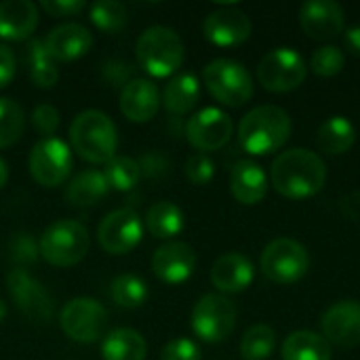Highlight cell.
Instances as JSON below:
<instances>
[{
	"label": "cell",
	"instance_id": "1",
	"mask_svg": "<svg viewBox=\"0 0 360 360\" xmlns=\"http://www.w3.org/2000/svg\"><path fill=\"white\" fill-rule=\"evenodd\" d=\"M270 179L274 190L285 198L304 200L323 190L327 181V167L316 152L293 148L274 158Z\"/></svg>",
	"mask_w": 360,
	"mask_h": 360
},
{
	"label": "cell",
	"instance_id": "2",
	"mask_svg": "<svg viewBox=\"0 0 360 360\" xmlns=\"http://www.w3.org/2000/svg\"><path fill=\"white\" fill-rule=\"evenodd\" d=\"M291 118L278 105H259L245 114L238 124V141L245 152L266 156L281 150L291 137Z\"/></svg>",
	"mask_w": 360,
	"mask_h": 360
},
{
	"label": "cell",
	"instance_id": "3",
	"mask_svg": "<svg viewBox=\"0 0 360 360\" xmlns=\"http://www.w3.org/2000/svg\"><path fill=\"white\" fill-rule=\"evenodd\" d=\"M70 143L82 160L91 165H108L116 156L118 131L108 114L86 110L72 120Z\"/></svg>",
	"mask_w": 360,
	"mask_h": 360
},
{
	"label": "cell",
	"instance_id": "4",
	"mask_svg": "<svg viewBox=\"0 0 360 360\" xmlns=\"http://www.w3.org/2000/svg\"><path fill=\"white\" fill-rule=\"evenodd\" d=\"M135 55L143 72L154 78H167L181 68L186 49L177 32L165 25H152L137 38Z\"/></svg>",
	"mask_w": 360,
	"mask_h": 360
},
{
	"label": "cell",
	"instance_id": "5",
	"mask_svg": "<svg viewBox=\"0 0 360 360\" xmlns=\"http://www.w3.org/2000/svg\"><path fill=\"white\" fill-rule=\"evenodd\" d=\"M89 232L80 221L57 219L44 228L38 247L40 257L55 268H70L80 264L89 253Z\"/></svg>",
	"mask_w": 360,
	"mask_h": 360
},
{
	"label": "cell",
	"instance_id": "6",
	"mask_svg": "<svg viewBox=\"0 0 360 360\" xmlns=\"http://www.w3.org/2000/svg\"><path fill=\"white\" fill-rule=\"evenodd\" d=\"M207 91L228 108H240L253 97V78L249 70L234 59H213L202 70Z\"/></svg>",
	"mask_w": 360,
	"mask_h": 360
},
{
	"label": "cell",
	"instance_id": "7",
	"mask_svg": "<svg viewBox=\"0 0 360 360\" xmlns=\"http://www.w3.org/2000/svg\"><path fill=\"white\" fill-rule=\"evenodd\" d=\"M310 268L308 249L295 238H276L262 253V272L276 285H293L306 276Z\"/></svg>",
	"mask_w": 360,
	"mask_h": 360
},
{
	"label": "cell",
	"instance_id": "8",
	"mask_svg": "<svg viewBox=\"0 0 360 360\" xmlns=\"http://www.w3.org/2000/svg\"><path fill=\"white\" fill-rule=\"evenodd\" d=\"M236 306L221 293H207L192 310V331L207 344L226 342L236 327Z\"/></svg>",
	"mask_w": 360,
	"mask_h": 360
},
{
	"label": "cell",
	"instance_id": "9",
	"mask_svg": "<svg viewBox=\"0 0 360 360\" xmlns=\"http://www.w3.org/2000/svg\"><path fill=\"white\" fill-rule=\"evenodd\" d=\"M308 76V65L304 57L287 46L272 49L266 53L257 65V78L266 91L289 93L304 84Z\"/></svg>",
	"mask_w": 360,
	"mask_h": 360
},
{
	"label": "cell",
	"instance_id": "10",
	"mask_svg": "<svg viewBox=\"0 0 360 360\" xmlns=\"http://www.w3.org/2000/svg\"><path fill=\"white\" fill-rule=\"evenodd\" d=\"M32 179L42 188H57L72 173V152L59 137H42L27 158Z\"/></svg>",
	"mask_w": 360,
	"mask_h": 360
},
{
	"label": "cell",
	"instance_id": "11",
	"mask_svg": "<svg viewBox=\"0 0 360 360\" xmlns=\"http://www.w3.org/2000/svg\"><path fill=\"white\" fill-rule=\"evenodd\" d=\"M59 325L70 340L78 344H93L105 331L108 310L93 297H74L61 308Z\"/></svg>",
	"mask_w": 360,
	"mask_h": 360
},
{
	"label": "cell",
	"instance_id": "12",
	"mask_svg": "<svg viewBox=\"0 0 360 360\" xmlns=\"http://www.w3.org/2000/svg\"><path fill=\"white\" fill-rule=\"evenodd\" d=\"M143 236V221L135 209H116L108 213L99 228H97V240L101 249L110 255H124L133 251Z\"/></svg>",
	"mask_w": 360,
	"mask_h": 360
},
{
	"label": "cell",
	"instance_id": "13",
	"mask_svg": "<svg viewBox=\"0 0 360 360\" xmlns=\"http://www.w3.org/2000/svg\"><path fill=\"white\" fill-rule=\"evenodd\" d=\"M6 289L19 312L32 323H49L53 319L55 306L46 289L32 278L25 270L15 268L6 274Z\"/></svg>",
	"mask_w": 360,
	"mask_h": 360
},
{
	"label": "cell",
	"instance_id": "14",
	"mask_svg": "<svg viewBox=\"0 0 360 360\" xmlns=\"http://www.w3.org/2000/svg\"><path fill=\"white\" fill-rule=\"evenodd\" d=\"M232 118L219 108H205L196 112L186 124V137L192 148L202 152H213L224 148L232 137Z\"/></svg>",
	"mask_w": 360,
	"mask_h": 360
},
{
	"label": "cell",
	"instance_id": "15",
	"mask_svg": "<svg viewBox=\"0 0 360 360\" xmlns=\"http://www.w3.org/2000/svg\"><path fill=\"white\" fill-rule=\"evenodd\" d=\"M251 19L236 6H224L205 17L202 34L217 46H236L251 36Z\"/></svg>",
	"mask_w": 360,
	"mask_h": 360
},
{
	"label": "cell",
	"instance_id": "16",
	"mask_svg": "<svg viewBox=\"0 0 360 360\" xmlns=\"http://www.w3.org/2000/svg\"><path fill=\"white\" fill-rule=\"evenodd\" d=\"M196 268V253L188 243L169 240L152 255V272L165 285L186 283Z\"/></svg>",
	"mask_w": 360,
	"mask_h": 360
},
{
	"label": "cell",
	"instance_id": "17",
	"mask_svg": "<svg viewBox=\"0 0 360 360\" xmlns=\"http://www.w3.org/2000/svg\"><path fill=\"white\" fill-rule=\"evenodd\" d=\"M323 338L340 348H354L360 344V304L344 300L333 304L321 319Z\"/></svg>",
	"mask_w": 360,
	"mask_h": 360
},
{
	"label": "cell",
	"instance_id": "18",
	"mask_svg": "<svg viewBox=\"0 0 360 360\" xmlns=\"http://www.w3.org/2000/svg\"><path fill=\"white\" fill-rule=\"evenodd\" d=\"M300 23L312 40L325 42L344 32L346 13L333 0H310L300 11Z\"/></svg>",
	"mask_w": 360,
	"mask_h": 360
},
{
	"label": "cell",
	"instance_id": "19",
	"mask_svg": "<svg viewBox=\"0 0 360 360\" xmlns=\"http://www.w3.org/2000/svg\"><path fill=\"white\" fill-rule=\"evenodd\" d=\"M44 49L53 61H74L86 55L93 46V34L82 23H61L53 27L44 38Z\"/></svg>",
	"mask_w": 360,
	"mask_h": 360
},
{
	"label": "cell",
	"instance_id": "20",
	"mask_svg": "<svg viewBox=\"0 0 360 360\" xmlns=\"http://www.w3.org/2000/svg\"><path fill=\"white\" fill-rule=\"evenodd\" d=\"M160 108V93L152 80L133 78L120 91V112L131 122H148Z\"/></svg>",
	"mask_w": 360,
	"mask_h": 360
},
{
	"label": "cell",
	"instance_id": "21",
	"mask_svg": "<svg viewBox=\"0 0 360 360\" xmlns=\"http://www.w3.org/2000/svg\"><path fill=\"white\" fill-rule=\"evenodd\" d=\"M255 278L251 259L243 253H226L211 268V283L219 293H240Z\"/></svg>",
	"mask_w": 360,
	"mask_h": 360
},
{
	"label": "cell",
	"instance_id": "22",
	"mask_svg": "<svg viewBox=\"0 0 360 360\" xmlns=\"http://www.w3.org/2000/svg\"><path fill=\"white\" fill-rule=\"evenodd\" d=\"M38 27V6L30 0H6L0 2V38L2 40H25Z\"/></svg>",
	"mask_w": 360,
	"mask_h": 360
},
{
	"label": "cell",
	"instance_id": "23",
	"mask_svg": "<svg viewBox=\"0 0 360 360\" xmlns=\"http://www.w3.org/2000/svg\"><path fill=\"white\" fill-rule=\"evenodd\" d=\"M230 190L232 196L240 205H257L268 192V177L264 169L253 160H240L234 165L230 173Z\"/></svg>",
	"mask_w": 360,
	"mask_h": 360
},
{
	"label": "cell",
	"instance_id": "24",
	"mask_svg": "<svg viewBox=\"0 0 360 360\" xmlns=\"http://www.w3.org/2000/svg\"><path fill=\"white\" fill-rule=\"evenodd\" d=\"M110 192V186L103 177L101 171H82L78 173L68 190H65V200L76 207V209H89L95 207L97 202H101Z\"/></svg>",
	"mask_w": 360,
	"mask_h": 360
},
{
	"label": "cell",
	"instance_id": "25",
	"mask_svg": "<svg viewBox=\"0 0 360 360\" xmlns=\"http://www.w3.org/2000/svg\"><path fill=\"white\" fill-rule=\"evenodd\" d=\"M283 360H331V344L314 331H293L281 346Z\"/></svg>",
	"mask_w": 360,
	"mask_h": 360
},
{
	"label": "cell",
	"instance_id": "26",
	"mask_svg": "<svg viewBox=\"0 0 360 360\" xmlns=\"http://www.w3.org/2000/svg\"><path fill=\"white\" fill-rule=\"evenodd\" d=\"M198 97H200L198 78L186 72V74H177L175 78L167 82L160 101L167 108V112L181 116L194 110V105L198 103Z\"/></svg>",
	"mask_w": 360,
	"mask_h": 360
},
{
	"label": "cell",
	"instance_id": "27",
	"mask_svg": "<svg viewBox=\"0 0 360 360\" xmlns=\"http://www.w3.org/2000/svg\"><path fill=\"white\" fill-rule=\"evenodd\" d=\"M148 344L133 329H114L101 342L103 360H146Z\"/></svg>",
	"mask_w": 360,
	"mask_h": 360
},
{
	"label": "cell",
	"instance_id": "28",
	"mask_svg": "<svg viewBox=\"0 0 360 360\" xmlns=\"http://www.w3.org/2000/svg\"><path fill=\"white\" fill-rule=\"evenodd\" d=\"M316 141L319 148L327 154H346L356 141V127L346 116H331L321 124Z\"/></svg>",
	"mask_w": 360,
	"mask_h": 360
},
{
	"label": "cell",
	"instance_id": "29",
	"mask_svg": "<svg viewBox=\"0 0 360 360\" xmlns=\"http://www.w3.org/2000/svg\"><path fill=\"white\" fill-rule=\"evenodd\" d=\"M146 230L160 240H169L184 230V213L175 202L160 200L146 213Z\"/></svg>",
	"mask_w": 360,
	"mask_h": 360
},
{
	"label": "cell",
	"instance_id": "30",
	"mask_svg": "<svg viewBox=\"0 0 360 360\" xmlns=\"http://www.w3.org/2000/svg\"><path fill=\"white\" fill-rule=\"evenodd\" d=\"M276 348V333L268 325H253L240 340V356L245 360H268Z\"/></svg>",
	"mask_w": 360,
	"mask_h": 360
},
{
	"label": "cell",
	"instance_id": "31",
	"mask_svg": "<svg viewBox=\"0 0 360 360\" xmlns=\"http://www.w3.org/2000/svg\"><path fill=\"white\" fill-rule=\"evenodd\" d=\"M30 76L32 82L38 89H51L57 84L59 80V70H57V61H53L44 49L42 40H32L30 42Z\"/></svg>",
	"mask_w": 360,
	"mask_h": 360
},
{
	"label": "cell",
	"instance_id": "32",
	"mask_svg": "<svg viewBox=\"0 0 360 360\" xmlns=\"http://www.w3.org/2000/svg\"><path fill=\"white\" fill-rule=\"evenodd\" d=\"M110 295L116 306L133 310L141 308L148 300V285L135 274H120L112 281Z\"/></svg>",
	"mask_w": 360,
	"mask_h": 360
},
{
	"label": "cell",
	"instance_id": "33",
	"mask_svg": "<svg viewBox=\"0 0 360 360\" xmlns=\"http://www.w3.org/2000/svg\"><path fill=\"white\" fill-rule=\"evenodd\" d=\"M110 190H116V192H129L137 186L139 177H141V169H139V162L129 158V156H114L105 169L101 171Z\"/></svg>",
	"mask_w": 360,
	"mask_h": 360
},
{
	"label": "cell",
	"instance_id": "34",
	"mask_svg": "<svg viewBox=\"0 0 360 360\" xmlns=\"http://www.w3.org/2000/svg\"><path fill=\"white\" fill-rule=\"evenodd\" d=\"M25 127L23 110L17 101L8 97H0V150L13 146Z\"/></svg>",
	"mask_w": 360,
	"mask_h": 360
},
{
	"label": "cell",
	"instance_id": "35",
	"mask_svg": "<svg viewBox=\"0 0 360 360\" xmlns=\"http://www.w3.org/2000/svg\"><path fill=\"white\" fill-rule=\"evenodd\" d=\"M91 21L97 30L116 34L127 25V6L114 0H101L91 6Z\"/></svg>",
	"mask_w": 360,
	"mask_h": 360
},
{
	"label": "cell",
	"instance_id": "36",
	"mask_svg": "<svg viewBox=\"0 0 360 360\" xmlns=\"http://www.w3.org/2000/svg\"><path fill=\"white\" fill-rule=\"evenodd\" d=\"M6 257L17 266H30L40 257V247L30 232H15L6 240Z\"/></svg>",
	"mask_w": 360,
	"mask_h": 360
},
{
	"label": "cell",
	"instance_id": "37",
	"mask_svg": "<svg viewBox=\"0 0 360 360\" xmlns=\"http://www.w3.org/2000/svg\"><path fill=\"white\" fill-rule=\"evenodd\" d=\"M344 63H346V55L335 44H327V46L316 49L314 55H312V59H310L312 72L319 74V76H323V78L338 76L344 70Z\"/></svg>",
	"mask_w": 360,
	"mask_h": 360
},
{
	"label": "cell",
	"instance_id": "38",
	"mask_svg": "<svg viewBox=\"0 0 360 360\" xmlns=\"http://www.w3.org/2000/svg\"><path fill=\"white\" fill-rule=\"evenodd\" d=\"M186 175L192 184L205 186L213 179L215 175V162L207 154H192L186 162Z\"/></svg>",
	"mask_w": 360,
	"mask_h": 360
},
{
	"label": "cell",
	"instance_id": "39",
	"mask_svg": "<svg viewBox=\"0 0 360 360\" xmlns=\"http://www.w3.org/2000/svg\"><path fill=\"white\" fill-rule=\"evenodd\" d=\"M32 124H34V129L40 135L53 137L55 131H57V127H59V112H57V108L51 105V103L36 105L34 112H32Z\"/></svg>",
	"mask_w": 360,
	"mask_h": 360
},
{
	"label": "cell",
	"instance_id": "40",
	"mask_svg": "<svg viewBox=\"0 0 360 360\" xmlns=\"http://www.w3.org/2000/svg\"><path fill=\"white\" fill-rule=\"evenodd\" d=\"M160 360H200V348L192 340L177 338L162 348Z\"/></svg>",
	"mask_w": 360,
	"mask_h": 360
},
{
	"label": "cell",
	"instance_id": "41",
	"mask_svg": "<svg viewBox=\"0 0 360 360\" xmlns=\"http://www.w3.org/2000/svg\"><path fill=\"white\" fill-rule=\"evenodd\" d=\"M40 6L53 17H72L86 8L82 0H42Z\"/></svg>",
	"mask_w": 360,
	"mask_h": 360
},
{
	"label": "cell",
	"instance_id": "42",
	"mask_svg": "<svg viewBox=\"0 0 360 360\" xmlns=\"http://www.w3.org/2000/svg\"><path fill=\"white\" fill-rule=\"evenodd\" d=\"M17 63H15V55L13 51L0 42V89H4L6 84H11L13 76H15Z\"/></svg>",
	"mask_w": 360,
	"mask_h": 360
},
{
	"label": "cell",
	"instance_id": "43",
	"mask_svg": "<svg viewBox=\"0 0 360 360\" xmlns=\"http://www.w3.org/2000/svg\"><path fill=\"white\" fill-rule=\"evenodd\" d=\"M139 169H141V175H146V177H158V175L167 173L169 165L160 154H146L139 162Z\"/></svg>",
	"mask_w": 360,
	"mask_h": 360
},
{
	"label": "cell",
	"instance_id": "44",
	"mask_svg": "<svg viewBox=\"0 0 360 360\" xmlns=\"http://www.w3.org/2000/svg\"><path fill=\"white\" fill-rule=\"evenodd\" d=\"M342 211L350 217L360 221V192H352L342 200Z\"/></svg>",
	"mask_w": 360,
	"mask_h": 360
},
{
	"label": "cell",
	"instance_id": "45",
	"mask_svg": "<svg viewBox=\"0 0 360 360\" xmlns=\"http://www.w3.org/2000/svg\"><path fill=\"white\" fill-rule=\"evenodd\" d=\"M344 40H346V49H348L352 55L360 57V25H352V27H348V30H346Z\"/></svg>",
	"mask_w": 360,
	"mask_h": 360
},
{
	"label": "cell",
	"instance_id": "46",
	"mask_svg": "<svg viewBox=\"0 0 360 360\" xmlns=\"http://www.w3.org/2000/svg\"><path fill=\"white\" fill-rule=\"evenodd\" d=\"M6 181H8V167H6V162L0 158V190L6 186Z\"/></svg>",
	"mask_w": 360,
	"mask_h": 360
},
{
	"label": "cell",
	"instance_id": "47",
	"mask_svg": "<svg viewBox=\"0 0 360 360\" xmlns=\"http://www.w3.org/2000/svg\"><path fill=\"white\" fill-rule=\"evenodd\" d=\"M4 316H6V304L0 300V323L4 321Z\"/></svg>",
	"mask_w": 360,
	"mask_h": 360
}]
</instances>
